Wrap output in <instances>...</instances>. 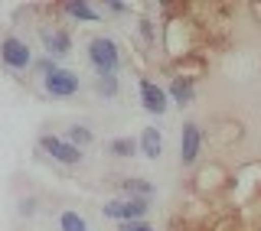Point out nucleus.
I'll return each instance as SVG.
<instances>
[{
	"mask_svg": "<svg viewBox=\"0 0 261 231\" xmlns=\"http://www.w3.org/2000/svg\"><path fill=\"white\" fill-rule=\"evenodd\" d=\"M85 59L92 65L95 78H105V75H118L121 72V49L111 36H92L85 43Z\"/></svg>",
	"mask_w": 261,
	"mask_h": 231,
	"instance_id": "f257e3e1",
	"label": "nucleus"
},
{
	"mask_svg": "<svg viewBox=\"0 0 261 231\" xmlns=\"http://www.w3.org/2000/svg\"><path fill=\"white\" fill-rule=\"evenodd\" d=\"M153 202L150 199H130V195H118V199H108L101 205V215L124 225V221H147Z\"/></svg>",
	"mask_w": 261,
	"mask_h": 231,
	"instance_id": "f03ea898",
	"label": "nucleus"
},
{
	"mask_svg": "<svg viewBox=\"0 0 261 231\" xmlns=\"http://www.w3.org/2000/svg\"><path fill=\"white\" fill-rule=\"evenodd\" d=\"M43 92L49 98H56V101H65V98H75L82 92V78H79L75 69L59 65V69H53L49 75H43Z\"/></svg>",
	"mask_w": 261,
	"mask_h": 231,
	"instance_id": "7ed1b4c3",
	"label": "nucleus"
},
{
	"mask_svg": "<svg viewBox=\"0 0 261 231\" xmlns=\"http://www.w3.org/2000/svg\"><path fill=\"white\" fill-rule=\"evenodd\" d=\"M0 62H4V69L7 72H27L33 69V49L27 39H20V36H4L0 39Z\"/></svg>",
	"mask_w": 261,
	"mask_h": 231,
	"instance_id": "20e7f679",
	"label": "nucleus"
},
{
	"mask_svg": "<svg viewBox=\"0 0 261 231\" xmlns=\"http://www.w3.org/2000/svg\"><path fill=\"white\" fill-rule=\"evenodd\" d=\"M39 147H43V153L53 156L59 166H82V160H85V150H79L75 143H69V140L59 137V134H43L39 137Z\"/></svg>",
	"mask_w": 261,
	"mask_h": 231,
	"instance_id": "39448f33",
	"label": "nucleus"
},
{
	"mask_svg": "<svg viewBox=\"0 0 261 231\" xmlns=\"http://www.w3.org/2000/svg\"><path fill=\"white\" fill-rule=\"evenodd\" d=\"M137 98H141V108L150 114V118H163L167 108H170L167 88H160L157 81H150V78H141V81H137Z\"/></svg>",
	"mask_w": 261,
	"mask_h": 231,
	"instance_id": "423d86ee",
	"label": "nucleus"
},
{
	"mask_svg": "<svg viewBox=\"0 0 261 231\" xmlns=\"http://www.w3.org/2000/svg\"><path fill=\"white\" fill-rule=\"evenodd\" d=\"M39 43L49 59H65L72 52V33L62 26H39Z\"/></svg>",
	"mask_w": 261,
	"mask_h": 231,
	"instance_id": "0eeeda50",
	"label": "nucleus"
},
{
	"mask_svg": "<svg viewBox=\"0 0 261 231\" xmlns=\"http://www.w3.org/2000/svg\"><path fill=\"white\" fill-rule=\"evenodd\" d=\"M202 153V127L196 121H183V130H179V163L183 166H193Z\"/></svg>",
	"mask_w": 261,
	"mask_h": 231,
	"instance_id": "6e6552de",
	"label": "nucleus"
},
{
	"mask_svg": "<svg viewBox=\"0 0 261 231\" xmlns=\"http://www.w3.org/2000/svg\"><path fill=\"white\" fill-rule=\"evenodd\" d=\"M62 13L72 16L75 23H98V20H105V16H101V7L85 4V0H69V4L62 7Z\"/></svg>",
	"mask_w": 261,
	"mask_h": 231,
	"instance_id": "1a4fd4ad",
	"label": "nucleus"
},
{
	"mask_svg": "<svg viewBox=\"0 0 261 231\" xmlns=\"http://www.w3.org/2000/svg\"><path fill=\"white\" fill-rule=\"evenodd\" d=\"M137 147H141V153L147 160H160L163 156V134L157 127H144L141 137H137Z\"/></svg>",
	"mask_w": 261,
	"mask_h": 231,
	"instance_id": "9d476101",
	"label": "nucleus"
},
{
	"mask_svg": "<svg viewBox=\"0 0 261 231\" xmlns=\"http://www.w3.org/2000/svg\"><path fill=\"white\" fill-rule=\"evenodd\" d=\"M167 95L173 98L176 108H190V104L196 101V85H193L190 78H173V81H170V88H167Z\"/></svg>",
	"mask_w": 261,
	"mask_h": 231,
	"instance_id": "9b49d317",
	"label": "nucleus"
},
{
	"mask_svg": "<svg viewBox=\"0 0 261 231\" xmlns=\"http://www.w3.org/2000/svg\"><path fill=\"white\" fill-rule=\"evenodd\" d=\"M56 228L59 231H92L88 218L82 215V212H75V209H62L59 215H56Z\"/></svg>",
	"mask_w": 261,
	"mask_h": 231,
	"instance_id": "f8f14e48",
	"label": "nucleus"
},
{
	"mask_svg": "<svg viewBox=\"0 0 261 231\" xmlns=\"http://www.w3.org/2000/svg\"><path fill=\"white\" fill-rule=\"evenodd\" d=\"M153 192H157V186L147 183V179H137V176L121 179V195H130V199H150Z\"/></svg>",
	"mask_w": 261,
	"mask_h": 231,
	"instance_id": "ddd939ff",
	"label": "nucleus"
},
{
	"mask_svg": "<svg viewBox=\"0 0 261 231\" xmlns=\"http://www.w3.org/2000/svg\"><path fill=\"white\" fill-rule=\"evenodd\" d=\"M105 150H108L111 156H118V160H130V156L141 153V147H137L134 137H114V140L105 143Z\"/></svg>",
	"mask_w": 261,
	"mask_h": 231,
	"instance_id": "4468645a",
	"label": "nucleus"
},
{
	"mask_svg": "<svg viewBox=\"0 0 261 231\" xmlns=\"http://www.w3.org/2000/svg\"><path fill=\"white\" fill-rule=\"evenodd\" d=\"M121 92V81L118 75H105V78H95V95L105 98V101H111V98H118Z\"/></svg>",
	"mask_w": 261,
	"mask_h": 231,
	"instance_id": "2eb2a0df",
	"label": "nucleus"
},
{
	"mask_svg": "<svg viewBox=\"0 0 261 231\" xmlns=\"http://www.w3.org/2000/svg\"><path fill=\"white\" fill-rule=\"evenodd\" d=\"M65 140H69V143H75L79 150H85V147H88V143L95 140V134H92V130L85 127V124H72V127L65 130Z\"/></svg>",
	"mask_w": 261,
	"mask_h": 231,
	"instance_id": "dca6fc26",
	"label": "nucleus"
},
{
	"mask_svg": "<svg viewBox=\"0 0 261 231\" xmlns=\"http://www.w3.org/2000/svg\"><path fill=\"white\" fill-rule=\"evenodd\" d=\"M33 65H36V72H39V75H49L53 69H59V65H56V59H49V55H39V59L33 62Z\"/></svg>",
	"mask_w": 261,
	"mask_h": 231,
	"instance_id": "f3484780",
	"label": "nucleus"
},
{
	"mask_svg": "<svg viewBox=\"0 0 261 231\" xmlns=\"http://www.w3.org/2000/svg\"><path fill=\"white\" fill-rule=\"evenodd\" d=\"M118 231H153L150 221H124V225H118Z\"/></svg>",
	"mask_w": 261,
	"mask_h": 231,
	"instance_id": "a211bd4d",
	"label": "nucleus"
},
{
	"mask_svg": "<svg viewBox=\"0 0 261 231\" xmlns=\"http://www.w3.org/2000/svg\"><path fill=\"white\" fill-rule=\"evenodd\" d=\"M105 10H111V13H127V4H118V0H111V4H105Z\"/></svg>",
	"mask_w": 261,
	"mask_h": 231,
	"instance_id": "6ab92c4d",
	"label": "nucleus"
}]
</instances>
